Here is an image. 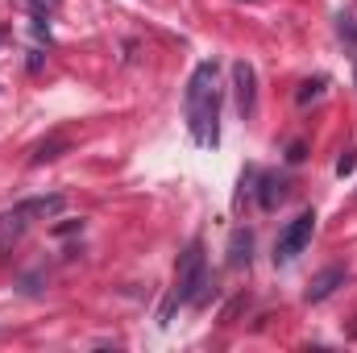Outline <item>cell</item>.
I'll list each match as a JSON object with an SVG mask.
<instances>
[{
  "mask_svg": "<svg viewBox=\"0 0 357 353\" xmlns=\"http://www.w3.org/2000/svg\"><path fill=\"white\" fill-rule=\"evenodd\" d=\"M216 117H220L216 59H204V63L191 71V80H187V129H191L195 146H216V142H220Z\"/></svg>",
  "mask_w": 357,
  "mask_h": 353,
  "instance_id": "obj_1",
  "label": "cell"
},
{
  "mask_svg": "<svg viewBox=\"0 0 357 353\" xmlns=\"http://www.w3.org/2000/svg\"><path fill=\"white\" fill-rule=\"evenodd\" d=\"M208 287V258H204V241L195 237L183 254H178V266H175V291H171V303L162 316H171L175 303H195Z\"/></svg>",
  "mask_w": 357,
  "mask_h": 353,
  "instance_id": "obj_2",
  "label": "cell"
},
{
  "mask_svg": "<svg viewBox=\"0 0 357 353\" xmlns=\"http://www.w3.org/2000/svg\"><path fill=\"white\" fill-rule=\"evenodd\" d=\"M312 233H316V212L307 208V212H299V216L278 233V241H274V262H295V258L307 250Z\"/></svg>",
  "mask_w": 357,
  "mask_h": 353,
  "instance_id": "obj_3",
  "label": "cell"
},
{
  "mask_svg": "<svg viewBox=\"0 0 357 353\" xmlns=\"http://www.w3.org/2000/svg\"><path fill=\"white\" fill-rule=\"evenodd\" d=\"M233 88H237V112H241V121H250L258 112V75H254V67L245 59L233 63Z\"/></svg>",
  "mask_w": 357,
  "mask_h": 353,
  "instance_id": "obj_4",
  "label": "cell"
},
{
  "mask_svg": "<svg viewBox=\"0 0 357 353\" xmlns=\"http://www.w3.org/2000/svg\"><path fill=\"white\" fill-rule=\"evenodd\" d=\"M63 208H67V200H63V195H33V200L17 204V212H21L25 220H50V216H59Z\"/></svg>",
  "mask_w": 357,
  "mask_h": 353,
  "instance_id": "obj_5",
  "label": "cell"
},
{
  "mask_svg": "<svg viewBox=\"0 0 357 353\" xmlns=\"http://www.w3.org/2000/svg\"><path fill=\"white\" fill-rule=\"evenodd\" d=\"M345 283V266H328V270H320L316 278H312V287H307V303H320V299H328L337 287Z\"/></svg>",
  "mask_w": 357,
  "mask_h": 353,
  "instance_id": "obj_6",
  "label": "cell"
},
{
  "mask_svg": "<svg viewBox=\"0 0 357 353\" xmlns=\"http://www.w3.org/2000/svg\"><path fill=\"white\" fill-rule=\"evenodd\" d=\"M250 258H254V233L250 229H237L233 233V241H229V266H250Z\"/></svg>",
  "mask_w": 357,
  "mask_h": 353,
  "instance_id": "obj_7",
  "label": "cell"
},
{
  "mask_svg": "<svg viewBox=\"0 0 357 353\" xmlns=\"http://www.w3.org/2000/svg\"><path fill=\"white\" fill-rule=\"evenodd\" d=\"M287 200V179L278 175H262V191H258V204L266 208V212H274L278 204Z\"/></svg>",
  "mask_w": 357,
  "mask_h": 353,
  "instance_id": "obj_8",
  "label": "cell"
},
{
  "mask_svg": "<svg viewBox=\"0 0 357 353\" xmlns=\"http://www.w3.org/2000/svg\"><path fill=\"white\" fill-rule=\"evenodd\" d=\"M59 150H67V137H50V142H42V146H33V167H42V163H54L59 158Z\"/></svg>",
  "mask_w": 357,
  "mask_h": 353,
  "instance_id": "obj_9",
  "label": "cell"
},
{
  "mask_svg": "<svg viewBox=\"0 0 357 353\" xmlns=\"http://www.w3.org/2000/svg\"><path fill=\"white\" fill-rule=\"evenodd\" d=\"M320 91H324V80H307V84H303V88L295 91V100H299V104H307V100H316V96H320Z\"/></svg>",
  "mask_w": 357,
  "mask_h": 353,
  "instance_id": "obj_10",
  "label": "cell"
},
{
  "mask_svg": "<svg viewBox=\"0 0 357 353\" xmlns=\"http://www.w3.org/2000/svg\"><path fill=\"white\" fill-rule=\"evenodd\" d=\"M354 167H357V154H341V158H337V175H349Z\"/></svg>",
  "mask_w": 357,
  "mask_h": 353,
  "instance_id": "obj_11",
  "label": "cell"
},
{
  "mask_svg": "<svg viewBox=\"0 0 357 353\" xmlns=\"http://www.w3.org/2000/svg\"><path fill=\"white\" fill-rule=\"evenodd\" d=\"M75 229H84V220H63V225H54L59 237H67V233H75Z\"/></svg>",
  "mask_w": 357,
  "mask_h": 353,
  "instance_id": "obj_12",
  "label": "cell"
}]
</instances>
